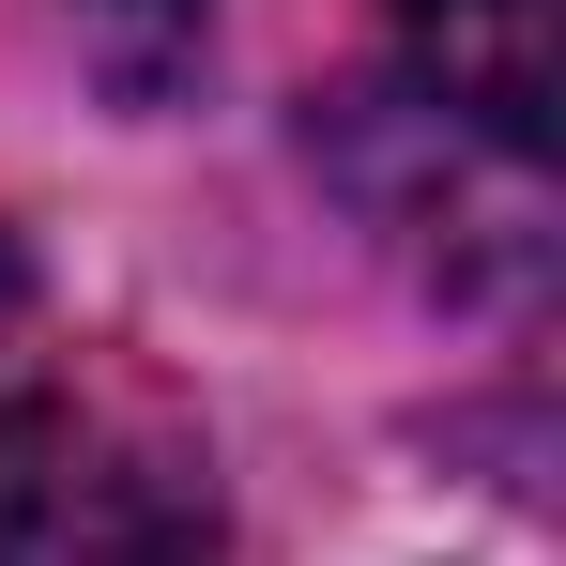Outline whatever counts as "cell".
<instances>
[{"instance_id":"277c9868","label":"cell","mask_w":566,"mask_h":566,"mask_svg":"<svg viewBox=\"0 0 566 566\" xmlns=\"http://www.w3.org/2000/svg\"><path fill=\"white\" fill-rule=\"evenodd\" d=\"M31 368H46V306H31V261L0 245V413L31 398Z\"/></svg>"},{"instance_id":"3957f363","label":"cell","mask_w":566,"mask_h":566,"mask_svg":"<svg viewBox=\"0 0 566 566\" xmlns=\"http://www.w3.org/2000/svg\"><path fill=\"white\" fill-rule=\"evenodd\" d=\"M77 31H93V62L123 93H169L185 46H199V0H77Z\"/></svg>"},{"instance_id":"7a4b0ae2","label":"cell","mask_w":566,"mask_h":566,"mask_svg":"<svg viewBox=\"0 0 566 566\" xmlns=\"http://www.w3.org/2000/svg\"><path fill=\"white\" fill-rule=\"evenodd\" d=\"M398 31V77L429 123H460L490 154H552V107H566V0H382Z\"/></svg>"},{"instance_id":"6da1fadb","label":"cell","mask_w":566,"mask_h":566,"mask_svg":"<svg viewBox=\"0 0 566 566\" xmlns=\"http://www.w3.org/2000/svg\"><path fill=\"white\" fill-rule=\"evenodd\" d=\"M0 566H230L199 413L123 353H46L0 413Z\"/></svg>"}]
</instances>
